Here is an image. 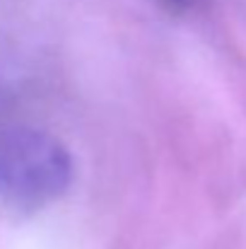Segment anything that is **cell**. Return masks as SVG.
<instances>
[{
  "mask_svg": "<svg viewBox=\"0 0 246 249\" xmlns=\"http://www.w3.org/2000/svg\"><path fill=\"white\" fill-rule=\"evenodd\" d=\"M162 2L169 7V10H174V12H186V10L196 7L200 0H162Z\"/></svg>",
  "mask_w": 246,
  "mask_h": 249,
  "instance_id": "7a4b0ae2",
  "label": "cell"
},
{
  "mask_svg": "<svg viewBox=\"0 0 246 249\" xmlns=\"http://www.w3.org/2000/svg\"><path fill=\"white\" fill-rule=\"evenodd\" d=\"M73 177L68 150L49 133L0 128V196L39 208L58 198Z\"/></svg>",
  "mask_w": 246,
  "mask_h": 249,
  "instance_id": "6da1fadb",
  "label": "cell"
}]
</instances>
